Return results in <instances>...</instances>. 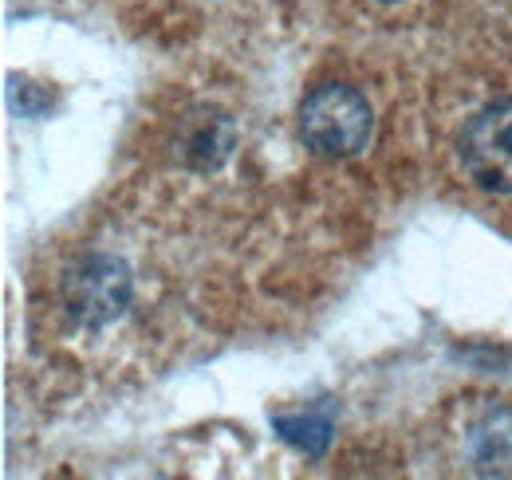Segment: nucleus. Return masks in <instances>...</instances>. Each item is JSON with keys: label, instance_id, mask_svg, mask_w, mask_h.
<instances>
[{"label": "nucleus", "instance_id": "obj_1", "mask_svg": "<svg viewBox=\"0 0 512 480\" xmlns=\"http://www.w3.org/2000/svg\"><path fill=\"white\" fill-rule=\"evenodd\" d=\"M375 115L367 95L347 83H323L300 103V134L323 158H351L367 146Z\"/></svg>", "mask_w": 512, "mask_h": 480}, {"label": "nucleus", "instance_id": "obj_2", "mask_svg": "<svg viewBox=\"0 0 512 480\" xmlns=\"http://www.w3.org/2000/svg\"><path fill=\"white\" fill-rule=\"evenodd\" d=\"M134 280L119 256H83L64 276V307L79 327H107L130 303Z\"/></svg>", "mask_w": 512, "mask_h": 480}, {"label": "nucleus", "instance_id": "obj_3", "mask_svg": "<svg viewBox=\"0 0 512 480\" xmlns=\"http://www.w3.org/2000/svg\"><path fill=\"white\" fill-rule=\"evenodd\" d=\"M461 166L489 193H512V99L477 111L461 134Z\"/></svg>", "mask_w": 512, "mask_h": 480}, {"label": "nucleus", "instance_id": "obj_4", "mask_svg": "<svg viewBox=\"0 0 512 480\" xmlns=\"http://www.w3.org/2000/svg\"><path fill=\"white\" fill-rule=\"evenodd\" d=\"M469 449H473V461L485 469V473H501V465L512 461V414L509 410H493L473 425L469 433Z\"/></svg>", "mask_w": 512, "mask_h": 480}, {"label": "nucleus", "instance_id": "obj_5", "mask_svg": "<svg viewBox=\"0 0 512 480\" xmlns=\"http://www.w3.org/2000/svg\"><path fill=\"white\" fill-rule=\"evenodd\" d=\"M272 429H276L288 445L304 449L308 457H323V449H327V441H331V414H327V410H316V414H276V418H272Z\"/></svg>", "mask_w": 512, "mask_h": 480}]
</instances>
